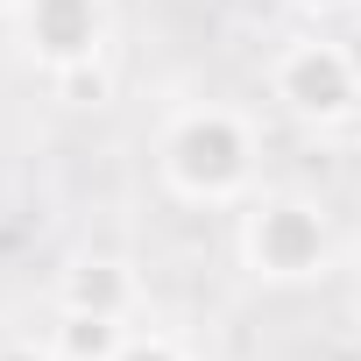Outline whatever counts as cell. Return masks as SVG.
Returning a JSON list of instances; mask_svg holds the SVG:
<instances>
[{"instance_id": "1", "label": "cell", "mask_w": 361, "mask_h": 361, "mask_svg": "<svg viewBox=\"0 0 361 361\" xmlns=\"http://www.w3.org/2000/svg\"><path fill=\"white\" fill-rule=\"evenodd\" d=\"M255 121L234 114V106H177L156 135V170H163V185L177 199H192V206H234L248 199L255 185Z\"/></svg>"}, {"instance_id": "2", "label": "cell", "mask_w": 361, "mask_h": 361, "mask_svg": "<svg viewBox=\"0 0 361 361\" xmlns=\"http://www.w3.org/2000/svg\"><path fill=\"white\" fill-rule=\"evenodd\" d=\"M241 269L255 283H319L333 269V220L298 199V192H269L241 213Z\"/></svg>"}, {"instance_id": "3", "label": "cell", "mask_w": 361, "mask_h": 361, "mask_svg": "<svg viewBox=\"0 0 361 361\" xmlns=\"http://www.w3.org/2000/svg\"><path fill=\"white\" fill-rule=\"evenodd\" d=\"M269 92H276L283 114L305 121V128H340L347 114H361V78H354L340 36H333V43H326V36L283 43L276 64H269Z\"/></svg>"}, {"instance_id": "4", "label": "cell", "mask_w": 361, "mask_h": 361, "mask_svg": "<svg viewBox=\"0 0 361 361\" xmlns=\"http://www.w3.org/2000/svg\"><path fill=\"white\" fill-rule=\"evenodd\" d=\"M15 22H22V43L43 71H71V64H99L114 8L106 0H22Z\"/></svg>"}, {"instance_id": "5", "label": "cell", "mask_w": 361, "mask_h": 361, "mask_svg": "<svg viewBox=\"0 0 361 361\" xmlns=\"http://www.w3.org/2000/svg\"><path fill=\"white\" fill-rule=\"evenodd\" d=\"M57 312H106L128 319L135 312V269L121 255H71L57 276Z\"/></svg>"}, {"instance_id": "6", "label": "cell", "mask_w": 361, "mask_h": 361, "mask_svg": "<svg viewBox=\"0 0 361 361\" xmlns=\"http://www.w3.org/2000/svg\"><path fill=\"white\" fill-rule=\"evenodd\" d=\"M121 347H128V319H106V312H57L50 326L57 361H114Z\"/></svg>"}, {"instance_id": "7", "label": "cell", "mask_w": 361, "mask_h": 361, "mask_svg": "<svg viewBox=\"0 0 361 361\" xmlns=\"http://www.w3.org/2000/svg\"><path fill=\"white\" fill-rule=\"evenodd\" d=\"M50 78H57V92L71 106H99L106 99V64H71V71H50Z\"/></svg>"}, {"instance_id": "8", "label": "cell", "mask_w": 361, "mask_h": 361, "mask_svg": "<svg viewBox=\"0 0 361 361\" xmlns=\"http://www.w3.org/2000/svg\"><path fill=\"white\" fill-rule=\"evenodd\" d=\"M114 361H185V347L163 340V333H128V347H121Z\"/></svg>"}, {"instance_id": "9", "label": "cell", "mask_w": 361, "mask_h": 361, "mask_svg": "<svg viewBox=\"0 0 361 361\" xmlns=\"http://www.w3.org/2000/svg\"><path fill=\"white\" fill-rule=\"evenodd\" d=\"M0 361H57V354L36 347V340H0Z\"/></svg>"}, {"instance_id": "10", "label": "cell", "mask_w": 361, "mask_h": 361, "mask_svg": "<svg viewBox=\"0 0 361 361\" xmlns=\"http://www.w3.org/2000/svg\"><path fill=\"white\" fill-rule=\"evenodd\" d=\"M290 8H298V15H312V22H326V15H347L354 0H290Z\"/></svg>"}, {"instance_id": "11", "label": "cell", "mask_w": 361, "mask_h": 361, "mask_svg": "<svg viewBox=\"0 0 361 361\" xmlns=\"http://www.w3.org/2000/svg\"><path fill=\"white\" fill-rule=\"evenodd\" d=\"M340 50H347V64H354V78H361V22H354V29L340 36Z\"/></svg>"}, {"instance_id": "12", "label": "cell", "mask_w": 361, "mask_h": 361, "mask_svg": "<svg viewBox=\"0 0 361 361\" xmlns=\"http://www.w3.org/2000/svg\"><path fill=\"white\" fill-rule=\"evenodd\" d=\"M15 8H22V0H0V15H15Z\"/></svg>"}]
</instances>
